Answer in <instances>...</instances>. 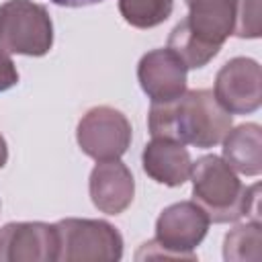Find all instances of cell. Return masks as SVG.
Wrapping results in <instances>:
<instances>
[{
	"label": "cell",
	"mask_w": 262,
	"mask_h": 262,
	"mask_svg": "<svg viewBox=\"0 0 262 262\" xmlns=\"http://www.w3.org/2000/svg\"><path fill=\"white\" fill-rule=\"evenodd\" d=\"M231 125V113L225 111L215 92L207 88L184 90L172 100L151 102L147 113L151 137H164L201 149L219 145Z\"/></svg>",
	"instance_id": "obj_1"
},
{
	"label": "cell",
	"mask_w": 262,
	"mask_h": 262,
	"mask_svg": "<svg viewBox=\"0 0 262 262\" xmlns=\"http://www.w3.org/2000/svg\"><path fill=\"white\" fill-rule=\"evenodd\" d=\"M192 201L207 213L213 223H233L256 213L258 207V184L244 186L235 170L219 156L209 154L192 162Z\"/></svg>",
	"instance_id": "obj_2"
},
{
	"label": "cell",
	"mask_w": 262,
	"mask_h": 262,
	"mask_svg": "<svg viewBox=\"0 0 262 262\" xmlns=\"http://www.w3.org/2000/svg\"><path fill=\"white\" fill-rule=\"evenodd\" d=\"M209 217L194 201H180L166 207L156 219V237L141 244L135 254L143 258H184L194 260V248L209 231Z\"/></svg>",
	"instance_id": "obj_3"
},
{
	"label": "cell",
	"mask_w": 262,
	"mask_h": 262,
	"mask_svg": "<svg viewBox=\"0 0 262 262\" xmlns=\"http://www.w3.org/2000/svg\"><path fill=\"white\" fill-rule=\"evenodd\" d=\"M53 45V23L43 4L8 0L0 4V49L29 57L47 55Z\"/></svg>",
	"instance_id": "obj_4"
},
{
	"label": "cell",
	"mask_w": 262,
	"mask_h": 262,
	"mask_svg": "<svg viewBox=\"0 0 262 262\" xmlns=\"http://www.w3.org/2000/svg\"><path fill=\"white\" fill-rule=\"evenodd\" d=\"M55 229L61 262H113L123 256V235L108 221L68 217Z\"/></svg>",
	"instance_id": "obj_5"
},
{
	"label": "cell",
	"mask_w": 262,
	"mask_h": 262,
	"mask_svg": "<svg viewBox=\"0 0 262 262\" xmlns=\"http://www.w3.org/2000/svg\"><path fill=\"white\" fill-rule=\"evenodd\" d=\"M131 137L133 129L129 119L121 111L106 104L90 108L80 119L76 129L80 149L96 162L121 158L129 149Z\"/></svg>",
	"instance_id": "obj_6"
},
{
	"label": "cell",
	"mask_w": 262,
	"mask_h": 262,
	"mask_svg": "<svg viewBox=\"0 0 262 262\" xmlns=\"http://www.w3.org/2000/svg\"><path fill=\"white\" fill-rule=\"evenodd\" d=\"M215 96L231 115H250L262 104V70L252 57H233L215 76Z\"/></svg>",
	"instance_id": "obj_7"
},
{
	"label": "cell",
	"mask_w": 262,
	"mask_h": 262,
	"mask_svg": "<svg viewBox=\"0 0 262 262\" xmlns=\"http://www.w3.org/2000/svg\"><path fill=\"white\" fill-rule=\"evenodd\" d=\"M57 260L55 223L14 221L0 227V262Z\"/></svg>",
	"instance_id": "obj_8"
},
{
	"label": "cell",
	"mask_w": 262,
	"mask_h": 262,
	"mask_svg": "<svg viewBox=\"0 0 262 262\" xmlns=\"http://www.w3.org/2000/svg\"><path fill=\"white\" fill-rule=\"evenodd\" d=\"M186 72L182 59L168 47L147 51L137 63L139 86L151 102H166L180 96L186 90Z\"/></svg>",
	"instance_id": "obj_9"
},
{
	"label": "cell",
	"mask_w": 262,
	"mask_h": 262,
	"mask_svg": "<svg viewBox=\"0 0 262 262\" xmlns=\"http://www.w3.org/2000/svg\"><path fill=\"white\" fill-rule=\"evenodd\" d=\"M88 190L92 205L98 211L106 215H119L133 203L135 180L131 170L119 158L102 160L90 172Z\"/></svg>",
	"instance_id": "obj_10"
},
{
	"label": "cell",
	"mask_w": 262,
	"mask_h": 262,
	"mask_svg": "<svg viewBox=\"0 0 262 262\" xmlns=\"http://www.w3.org/2000/svg\"><path fill=\"white\" fill-rule=\"evenodd\" d=\"M143 172L164 186H182L190 178L192 160L184 143L154 137L141 154Z\"/></svg>",
	"instance_id": "obj_11"
},
{
	"label": "cell",
	"mask_w": 262,
	"mask_h": 262,
	"mask_svg": "<svg viewBox=\"0 0 262 262\" xmlns=\"http://www.w3.org/2000/svg\"><path fill=\"white\" fill-rule=\"evenodd\" d=\"M188 14L182 18L188 31L209 47L221 49L233 33L235 0H184Z\"/></svg>",
	"instance_id": "obj_12"
},
{
	"label": "cell",
	"mask_w": 262,
	"mask_h": 262,
	"mask_svg": "<svg viewBox=\"0 0 262 262\" xmlns=\"http://www.w3.org/2000/svg\"><path fill=\"white\" fill-rule=\"evenodd\" d=\"M223 160L246 176L262 172V129L258 123H244L223 137Z\"/></svg>",
	"instance_id": "obj_13"
},
{
	"label": "cell",
	"mask_w": 262,
	"mask_h": 262,
	"mask_svg": "<svg viewBox=\"0 0 262 262\" xmlns=\"http://www.w3.org/2000/svg\"><path fill=\"white\" fill-rule=\"evenodd\" d=\"M223 258L227 262L262 260V225L258 219L235 225L223 239Z\"/></svg>",
	"instance_id": "obj_14"
},
{
	"label": "cell",
	"mask_w": 262,
	"mask_h": 262,
	"mask_svg": "<svg viewBox=\"0 0 262 262\" xmlns=\"http://www.w3.org/2000/svg\"><path fill=\"white\" fill-rule=\"evenodd\" d=\"M168 49L174 51L182 63L186 66V70H199L205 68L217 53L219 49L205 45L203 41H199L186 27L184 20H180L168 35Z\"/></svg>",
	"instance_id": "obj_15"
},
{
	"label": "cell",
	"mask_w": 262,
	"mask_h": 262,
	"mask_svg": "<svg viewBox=\"0 0 262 262\" xmlns=\"http://www.w3.org/2000/svg\"><path fill=\"white\" fill-rule=\"evenodd\" d=\"M174 10V0H119V12L135 29L162 25Z\"/></svg>",
	"instance_id": "obj_16"
},
{
	"label": "cell",
	"mask_w": 262,
	"mask_h": 262,
	"mask_svg": "<svg viewBox=\"0 0 262 262\" xmlns=\"http://www.w3.org/2000/svg\"><path fill=\"white\" fill-rule=\"evenodd\" d=\"M239 39L260 37V0H235L233 33Z\"/></svg>",
	"instance_id": "obj_17"
},
{
	"label": "cell",
	"mask_w": 262,
	"mask_h": 262,
	"mask_svg": "<svg viewBox=\"0 0 262 262\" xmlns=\"http://www.w3.org/2000/svg\"><path fill=\"white\" fill-rule=\"evenodd\" d=\"M16 82H18L16 66L10 59V55L0 49V92L10 90L12 86H16Z\"/></svg>",
	"instance_id": "obj_18"
},
{
	"label": "cell",
	"mask_w": 262,
	"mask_h": 262,
	"mask_svg": "<svg viewBox=\"0 0 262 262\" xmlns=\"http://www.w3.org/2000/svg\"><path fill=\"white\" fill-rule=\"evenodd\" d=\"M57 6H66V8H80V6H90V4H98L102 0H51Z\"/></svg>",
	"instance_id": "obj_19"
},
{
	"label": "cell",
	"mask_w": 262,
	"mask_h": 262,
	"mask_svg": "<svg viewBox=\"0 0 262 262\" xmlns=\"http://www.w3.org/2000/svg\"><path fill=\"white\" fill-rule=\"evenodd\" d=\"M6 162H8V147H6V139L0 133V170L6 166Z\"/></svg>",
	"instance_id": "obj_20"
}]
</instances>
